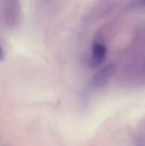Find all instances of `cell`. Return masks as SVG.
I'll return each mask as SVG.
<instances>
[{"label": "cell", "instance_id": "4", "mask_svg": "<svg viewBox=\"0 0 145 146\" xmlns=\"http://www.w3.org/2000/svg\"><path fill=\"white\" fill-rule=\"evenodd\" d=\"M3 59H4V52H3V50H2L1 47H0V61H2Z\"/></svg>", "mask_w": 145, "mask_h": 146}, {"label": "cell", "instance_id": "2", "mask_svg": "<svg viewBox=\"0 0 145 146\" xmlns=\"http://www.w3.org/2000/svg\"><path fill=\"white\" fill-rule=\"evenodd\" d=\"M114 73V66L113 65H107L101 70H99L95 77L93 78L91 81V86L95 88H103L105 84L109 82L112 74Z\"/></svg>", "mask_w": 145, "mask_h": 146}, {"label": "cell", "instance_id": "1", "mask_svg": "<svg viewBox=\"0 0 145 146\" xmlns=\"http://www.w3.org/2000/svg\"><path fill=\"white\" fill-rule=\"evenodd\" d=\"M107 56V47L101 41H95L91 49V65L93 68H99L105 62Z\"/></svg>", "mask_w": 145, "mask_h": 146}, {"label": "cell", "instance_id": "3", "mask_svg": "<svg viewBox=\"0 0 145 146\" xmlns=\"http://www.w3.org/2000/svg\"><path fill=\"white\" fill-rule=\"evenodd\" d=\"M137 4L140 9L145 10V0H137Z\"/></svg>", "mask_w": 145, "mask_h": 146}]
</instances>
